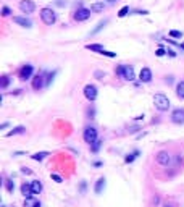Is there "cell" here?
Returning <instances> with one entry per match:
<instances>
[{
	"mask_svg": "<svg viewBox=\"0 0 184 207\" xmlns=\"http://www.w3.org/2000/svg\"><path fill=\"white\" fill-rule=\"evenodd\" d=\"M103 55H105V57H110V58H113V57H116V54H115V52H103Z\"/></svg>",
	"mask_w": 184,
	"mask_h": 207,
	"instance_id": "33",
	"label": "cell"
},
{
	"mask_svg": "<svg viewBox=\"0 0 184 207\" xmlns=\"http://www.w3.org/2000/svg\"><path fill=\"white\" fill-rule=\"evenodd\" d=\"M139 79L142 83H150V81H152V70L144 67L142 70H140V73H139Z\"/></svg>",
	"mask_w": 184,
	"mask_h": 207,
	"instance_id": "11",
	"label": "cell"
},
{
	"mask_svg": "<svg viewBox=\"0 0 184 207\" xmlns=\"http://www.w3.org/2000/svg\"><path fill=\"white\" fill-rule=\"evenodd\" d=\"M136 74H134V68L131 67V65H126L124 68H123V79H126V81H134Z\"/></svg>",
	"mask_w": 184,
	"mask_h": 207,
	"instance_id": "12",
	"label": "cell"
},
{
	"mask_svg": "<svg viewBox=\"0 0 184 207\" xmlns=\"http://www.w3.org/2000/svg\"><path fill=\"white\" fill-rule=\"evenodd\" d=\"M50 152H47V150H44V152H37V154H32V160L36 162H42L45 157H49Z\"/></svg>",
	"mask_w": 184,
	"mask_h": 207,
	"instance_id": "17",
	"label": "cell"
},
{
	"mask_svg": "<svg viewBox=\"0 0 184 207\" xmlns=\"http://www.w3.org/2000/svg\"><path fill=\"white\" fill-rule=\"evenodd\" d=\"M139 150H134V152L133 154H128V155H126V157H124V163H133L134 162V159L136 157H139Z\"/></svg>",
	"mask_w": 184,
	"mask_h": 207,
	"instance_id": "20",
	"label": "cell"
},
{
	"mask_svg": "<svg viewBox=\"0 0 184 207\" xmlns=\"http://www.w3.org/2000/svg\"><path fill=\"white\" fill-rule=\"evenodd\" d=\"M31 188H32V194H40L42 192V183L39 180H34L31 183Z\"/></svg>",
	"mask_w": 184,
	"mask_h": 207,
	"instance_id": "16",
	"label": "cell"
},
{
	"mask_svg": "<svg viewBox=\"0 0 184 207\" xmlns=\"http://www.w3.org/2000/svg\"><path fill=\"white\" fill-rule=\"evenodd\" d=\"M103 8H105V5H103V2H95V3H92L91 5V10L92 12H95V13H100Z\"/></svg>",
	"mask_w": 184,
	"mask_h": 207,
	"instance_id": "21",
	"label": "cell"
},
{
	"mask_svg": "<svg viewBox=\"0 0 184 207\" xmlns=\"http://www.w3.org/2000/svg\"><path fill=\"white\" fill-rule=\"evenodd\" d=\"M5 186H7V191H8V192H13V191H15V183H13L11 180H5Z\"/></svg>",
	"mask_w": 184,
	"mask_h": 207,
	"instance_id": "27",
	"label": "cell"
},
{
	"mask_svg": "<svg viewBox=\"0 0 184 207\" xmlns=\"http://www.w3.org/2000/svg\"><path fill=\"white\" fill-rule=\"evenodd\" d=\"M10 13H11L10 8H8V7H3V10H2V15H3V16H8Z\"/></svg>",
	"mask_w": 184,
	"mask_h": 207,
	"instance_id": "32",
	"label": "cell"
},
{
	"mask_svg": "<svg viewBox=\"0 0 184 207\" xmlns=\"http://www.w3.org/2000/svg\"><path fill=\"white\" fill-rule=\"evenodd\" d=\"M23 133H26V128L23 125H20V126H16V128H13L10 133H8L7 136L10 138V136H15V134H23Z\"/></svg>",
	"mask_w": 184,
	"mask_h": 207,
	"instance_id": "19",
	"label": "cell"
},
{
	"mask_svg": "<svg viewBox=\"0 0 184 207\" xmlns=\"http://www.w3.org/2000/svg\"><path fill=\"white\" fill-rule=\"evenodd\" d=\"M166 54L169 55V57H176V54H174V52H173L171 49H168V50H166Z\"/></svg>",
	"mask_w": 184,
	"mask_h": 207,
	"instance_id": "37",
	"label": "cell"
},
{
	"mask_svg": "<svg viewBox=\"0 0 184 207\" xmlns=\"http://www.w3.org/2000/svg\"><path fill=\"white\" fill-rule=\"evenodd\" d=\"M107 23H108V20H103V21H100V23H98V25L95 26V29H94V31H91V36H95V34H97V32L102 29L103 26H107Z\"/></svg>",
	"mask_w": 184,
	"mask_h": 207,
	"instance_id": "24",
	"label": "cell"
},
{
	"mask_svg": "<svg viewBox=\"0 0 184 207\" xmlns=\"http://www.w3.org/2000/svg\"><path fill=\"white\" fill-rule=\"evenodd\" d=\"M86 49L92 50V52H98V54H103V52H105V47L102 44H89V45H86Z\"/></svg>",
	"mask_w": 184,
	"mask_h": 207,
	"instance_id": "15",
	"label": "cell"
},
{
	"mask_svg": "<svg viewBox=\"0 0 184 207\" xmlns=\"http://www.w3.org/2000/svg\"><path fill=\"white\" fill-rule=\"evenodd\" d=\"M89 16H91V10L89 8H78L76 12H74V20L76 21H86L89 20Z\"/></svg>",
	"mask_w": 184,
	"mask_h": 207,
	"instance_id": "9",
	"label": "cell"
},
{
	"mask_svg": "<svg viewBox=\"0 0 184 207\" xmlns=\"http://www.w3.org/2000/svg\"><path fill=\"white\" fill-rule=\"evenodd\" d=\"M153 104H155V107H157L160 112H166L169 109V99L165 96V94H162V92H157L153 96Z\"/></svg>",
	"mask_w": 184,
	"mask_h": 207,
	"instance_id": "1",
	"label": "cell"
},
{
	"mask_svg": "<svg viewBox=\"0 0 184 207\" xmlns=\"http://www.w3.org/2000/svg\"><path fill=\"white\" fill-rule=\"evenodd\" d=\"M53 78H55V71L53 73H47V78H45V83H47V86L53 81Z\"/></svg>",
	"mask_w": 184,
	"mask_h": 207,
	"instance_id": "29",
	"label": "cell"
},
{
	"mask_svg": "<svg viewBox=\"0 0 184 207\" xmlns=\"http://www.w3.org/2000/svg\"><path fill=\"white\" fill-rule=\"evenodd\" d=\"M168 34H169V37H173V39H181V37H182V32L181 31H176V29H171Z\"/></svg>",
	"mask_w": 184,
	"mask_h": 207,
	"instance_id": "26",
	"label": "cell"
},
{
	"mask_svg": "<svg viewBox=\"0 0 184 207\" xmlns=\"http://www.w3.org/2000/svg\"><path fill=\"white\" fill-rule=\"evenodd\" d=\"M13 21H15L16 25L23 26V28H31L32 26V21L26 16H13Z\"/></svg>",
	"mask_w": 184,
	"mask_h": 207,
	"instance_id": "13",
	"label": "cell"
},
{
	"mask_svg": "<svg viewBox=\"0 0 184 207\" xmlns=\"http://www.w3.org/2000/svg\"><path fill=\"white\" fill-rule=\"evenodd\" d=\"M123 68H124V65H120V67H116V70H115V73L121 78H123Z\"/></svg>",
	"mask_w": 184,
	"mask_h": 207,
	"instance_id": "30",
	"label": "cell"
},
{
	"mask_svg": "<svg viewBox=\"0 0 184 207\" xmlns=\"http://www.w3.org/2000/svg\"><path fill=\"white\" fill-rule=\"evenodd\" d=\"M21 172H23V173H26V175H31V173H32V172L29 170V168H26V167H23V168H21Z\"/></svg>",
	"mask_w": 184,
	"mask_h": 207,
	"instance_id": "36",
	"label": "cell"
},
{
	"mask_svg": "<svg viewBox=\"0 0 184 207\" xmlns=\"http://www.w3.org/2000/svg\"><path fill=\"white\" fill-rule=\"evenodd\" d=\"M163 207H174V205H173V204H171V202H166V204H165V205H163Z\"/></svg>",
	"mask_w": 184,
	"mask_h": 207,
	"instance_id": "42",
	"label": "cell"
},
{
	"mask_svg": "<svg viewBox=\"0 0 184 207\" xmlns=\"http://www.w3.org/2000/svg\"><path fill=\"white\" fill-rule=\"evenodd\" d=\"M32 73H34V67H32V65H24V67H21V70H20V79L21 81H27V79L32 76Z\"/></svg>",
	"mask_w": 184,
	"mask_h": 207,
	"instance_id": "8",
	"label": "cell"
},
{
	"mask_svg": "<svg viewBox=\"0 0 184 207\" xmlns=\"http://www.w3.org/2000/svg\"><path fill=\"white\" fill-rule=\"evenodd\" d=\"M31 207H40V202H39V201H37V202H36V204H32Z\"/></svg>",
	"mask_w": 184,
	"mask_h": 207,
	"instance_id": "41",
	"label": "cell"
},
{
	"mask_svg": "<svg viewBox=\"0 0 184 207\" xmlns=\"http://www.w3.org/2000/svg\"><path fill=\"white\" fill-rule=\"evenodd\" d=\"M128 13H129V7H128V5H126V7H123V8H121V10H120V12H118V16H120V18H124L126 15H128Z\"/></svg>",
	"mask_w": 184,
	"mask_h": 207,
	"instance_id": "28",
	"label": "cell"
},
{
	"mask_svg": "<svg viewBox=\"0 0 184 207\" xmlns=\"http://www.w3.org/2000/svg\"><path fill=\"white\" fill-rule=\"evenodd\" d=\"M20 10L23 13H26V15H31V13H34V10H36V3L32 2V0H21Z\"/></svg>",
	"mask_w": 184,
	"mask_h": 207,
	"instance_id": "5",
	"label": "cell"
},
{
	"mask_svg": "<svg viewBox=\"0 0 184 207\" xmlns=\"http://www.w3.org/2000/svg\"><path fill=\"white\" fill-rule=\"evenodd\" d=\"M171 121L176 125H182L184 123V109H176L171 113Z\"/></svg>",
	"mask_w": 184,
	"mask_h": 207,
	"instance_id": "10",
	"label": "cell"
},
{
	"mask_svg": "<svg viewBox=\"0 0 184 207\" xmlns=\"http://www.w3.org/2000/svg\"><path fill=\"white\" fill-rule=\"evenodd\" d=\"M8 84H10V76L3 74V76L0 78V87H2V89H5V87H8Z\"/></svg>",
	"mask_w": 184,
	"mask_h": 207,
	"instance_id": "23",
	"label": "cell"
},
{
	"mask_svg": "<svg viewBox=\"0 0 184 207\" xmlns=\"http://www.w3.org/2000/svg\"><path fill=\"white\" fill-rule=\"evenodd\" d=\"M103 188H105V178H98V180H97V183H95V188H94V191H95V194H100Z\"/></svg>",
	"mask_w": 184,
	"mask_h": 207,
	"instance_id": "18",
	"label": "cell"
},
{
	"mask_svg": "<svg viewBox=\"0 0 184 207\" xmlns=\"http://www.w3.org/2000/svg\"><path fill=\"white\" fill-rule=\"evenodd\" d=\"M105 2H107V3H116L118 0H105Z\"/></svg>",
	"mask_w": 184,
	"mask_h": 207,
	"instance_id": "43",
	"label": "cell"
},
{
	"mask_svg": "<svg viewBox=\"0 0 184 207\" xmlns=\"http://www.w3.org/2000/svg\"><path fill=\"white\" fill-rule=\"evenodd\" d=\"M105 74H103L102 71H95V78H103Z\"/></svg>",
	"mask_w": 184,
	"mask_h": 207,
	"instance_id": "38",
	"label": "cell"
},
{
	"mask_svg": "<svg viewBox=\"0 0 184 207\" xmlns=\"http://www.w3.org/2000/svg\"><path fill=\"white\" fill-rule=\"evenodd\" d=\"M40 20L45 23V25H53V23L56 21V15H55V12L52 10L50 7H45V8H42L40 10Z\"/></svg>",
	"mask_w": 184,
	"mask_h": 207,
	"instance_id": "2",
	"label": "cell"
},
{
	"mask_svg": "<svg viewBox=\"0 0 184 207\" xmlns=\"http://www.w3.org/2000/svg\"><path fill=\"white\" fill-rule=\"evenodd\" d=\"M176 96L179 97V99H184V81H181L176 86Z\"/></svg>",
	"mask_w": 184,
	"mask_h": 207,
	"instance_id": "22",
	"label": "cell"
},
{
	"mask_svg": "<svg viewBox=\"0 0 184 207\" xmlns=\"http://www.w3.org/2000/svg\"><path fill=\"white\" fill-rule=\"evenodd\" d=\"M100 146H102V141H100V139H97L94 144H91V150H92L94 154H97L98 150H100Z\"/></svg>",
	"mask_w": 184,
	"mask_h": 207,
	"instance_id": "25",
	"label": "cell"
},
{
	"mask_svg": "<svg viewBox=\"0 0 184 207\" xmlns=\"http://www.w3.org/2000/svg\"><path fill=\"white\" fill-rule=\"evenodd\" d=\"M45 76H47V73L36 74V76H34V79H32V89H36V91H39V89H42L44 86H47V83H45Z\"/></svg>",
	"mask_w": 184,
	"mask_h": 207,
	"instance_id": "6",
	"label": "cell"
},
{
	"mask_svg": "<svg viewBox=\"0 0 184 207\" xmlns=\"http://www.w3.org/2000/svg\"><path fill=\"white\" fill-rule=\"evenodd\" d=\"M155 54H157V57H163V55L166 54V50H165L163 47H160V49H158L157 52H155Z\"/></svg>",
	"mask_w": 184,
	"mask_h": 207,
	"instance_id": "31",
	"label": "cell"
},
{
	"mask_svg": "<svg viewBox=\"0 0 184 207\" xmlns=\"http://www.w3.org/2000/svg\"><path fill=\"white\" fill-rule=\"evenodd\" d=\"M84 97L91 102L97 99V87L94 86V84H86V86H84Z\"/></svg>",
	"mask_w": 184,
	"mask_h": 207,
	"instance_id": "7",
	"label": "cell"
},
{
	"mask_svg": "<svg viewBox=\"0 0 184 207\" xmlns=\"http://www.w3.org/2000/svg\"><path fill=\"white\" fill-rule=\"evenodd\" d=\"M5 128H8V123H3V125H0V130H5Z\"/></svg>",
	"mask_w": 184,
	"mask_h": 207,
	"instance_id": "40",
	"label": "cell"
},
{
	"mask_svg": "<svg viewBox=\"0 0 184 207\" xmlns=\"http://www.w3.org/2000/svg\"><path fill=\"white\" fill-rule=\"evenodd\" d=\"M81 191H82V192H84V191H86V183H84V181L81 183Z\"/></svg>",
	"mask_w": 184,
	"mask_h": 207,
	"instance_id": "39",
	"label": "cell"
},
{
	"mask_svg": "<svg viewBox=\"0 0 184 207\" xmlns=\"http://www.w3.org/2000/svg\"><path fill=\"white\" fill-rule=\"evenodd\" d=\"M21 194L26 197V199H29L32 196V188H31V183H23L21 185Z\"/></svg>",
	"mask_w": 184,
	"mask_h": 207,
	"instance_id": "14",
	"label": "cell"
},
{
	"mask_svg": "<svg viewBox=\"0 0 184 207\" xmlns=\"http://www.w3.org/2000/svg\"><path fill=\"white\" fill-rule=\"evenodd\" d=\"M82 138L87 144H94L98 139V133H97V130L94 128V126H87V128L84 130V133H82Z\"/></svg>",
	"mask_w": 184,
	"mask_h": 207,
	"instance_id": "3",
	"label": "cell"
},
{
	"mask_svg": "<svg viewBox=\"0 0 184 207\" xmlns=\"http://www.w3.org/2000/svg\"><path fill=\"white\" fill-rule=\"evenodd\" d=\"M155 159H157L158 165H163V167H168L169 163H171V155H169L168 150H160Z\"/></svg>",
	"mask_w": 184,
	"mask_h": 207,
	"instance_id": "4",
	"label": "cell"
},
{
	"mask_svg": "<svg viewBox=\"0 0 184 207\" xmlns=\"http://www.w3.org/2000/svg\"><path fill=\"white\" fill-rule=\"evenodd\" d=\"M179 47H181V49L184 50V44H179Z\"/></svg>",
	"mask_w": 184,
	"mask_h": 207,
	"instance_id": "44",
	"label": "cell"
},
{
	"mask_svg": "<svg viewBox=\"0 0 184 207\" xmlns=\"http://www.w3.org/2000/svg\"><path fill=\"white\" fill-rule=\"evenodd\" d=\"M2 207H7V205H2Z\"/></svg>",
	"mask_w": 184,
	"mask_h": 207,
	"instance_id": "45",
	"label": "cell"
},
{
	"mask_svg": "<svg viewBox=\"0 0 184 207\" xmlns=\"http://www.w3.org/2000/svg\"><path fill=\"white\" fill-rule=\"evenodd\" d=\"M32 202H34V204H36L37 201H32L31 197H29V199H26V201H24V205H27V207H31V204H32Z\"/></svg>",
	"mask_w": 184,
	"mask_h": 207,
	"instance_id": "35",
	"label": "cell"
},
{
	"mask_svg": "<svg viewBox=\"0 0 184 207\" xmlns=\"http://www.w3.org/2000/svg\"><path fill=\"white\" fill-rule=\"evenodd\" d=\"M52 180H53V181H56V183H61V181H63V180H61V176L55 175V173H53V175H52Z\"/></svg>",
	"mask_w": 184,
	"mask_h": 207,
	"instance_id": "34",
	"label": "cell"
}]
</instances>
